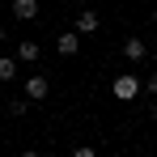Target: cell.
Returning <instances> with one entry per match:
<instances>
[{
	"instance_id": "cell-1",
	"label": "cell",
	"mask_w": 157,
	"mask_h": 157,
	"mask_svg": "<svg viewBox=\"0 0 157 157\" xmlns=\"http://www.w3.org/2000/svg\"><path fill=\"white\" fill-rule=\"evenodd\" d=\"M140 89H144V81H140V77H132V72H123V77H115V81H110V94H115L119 102H132Z\"/></svg>"
},
{
	"instance_id": "cell-2",
	"label": "cell",
	"mask_w": 157,
	"mask_h": 157,
	"mask_svg": "<svg viewBox=\"0 0 157 157\" xmlns=\"http://www.w3.org/2000/svg\"><path fill=\"white\" fill-rule=\"evenodd\" d=\"M55 51L64 55V59H72V55L81 51V34H77V30H64V34L55 38Z\"/></svg>"
},
{
	"instance_id": "cell-3",
	"label": "cell",
	"mask_w": 157,
	"mask_h": 157,
	"mask_svg": "<svg viewBox=\"0 0 157 157\" xmlns=\"http://www.w3.org/2000/svg\"><path fill=\"white\" fill-rule=\"evenodd\" d=\"M47 94H51V77H38V72H34V77L26 81V98L30 102H43Z\"/></svg>"
},
{
	"instance_id": "cell-4",
	"label": "cell",
	"mask_w": 157,
	"mask_h": 157,
	"mask_svg": "<svg viewBox=\"0 0 157 157\" xmlns=\"http://www.w3.org/2000/svg\"><path fill=\"white\" fill-rule=\"evenodd\" d=\"M94 30H102V17L94 9H81L77 13V34H94Z\"/></svg>"
},
{
	"instance_id": "cell-5",
	"label": "cell",
	"mask_w": 157,
	"mask_h": 157,
	"mask_svg": "<svg viewBox=\"0 0 157 157\" xmlns=\"http://www.w3.org/2000/svg\"><path fill=\"white\" fill-rule=\"evenodd\" d=\"M123 59H132V64L149 59V47H144V38H128V43H123Z\"/></svg>"
},
{
	"instance_id": "cell-6",
	"label": "cell",
	"mask_w": 157,
	"mask_h": 157,
	"mask_svg": "<svg viewBox=\"0 0 157 157\" xmlns=\"http://www.w3.org/2000/svg\"><path fill=\"white\" fill-rule=\"evenodd\" d=\"M13 17L17 21H34L38 17V0H13Z\"/></svg>"
},
{
	"instance_id": "cell-7",
	"label": "cell",
	"mask_w": 157,
	"mask_h": 157,
	"mask_svg": "<svg viewBox=\"0 0 157 157\" xmlns=\"http://www.w3.org/2000/svg\"><path fill=\"white\" fill-rule=\"evenodd\" d=\"M38 51H43V47H38L34 38H21V43H17V59H21V64H38Z\"/></svg>"
},
{
	"instance_id": "cell-8",
	"label": "cell",
	"mask_w": 157,
	"mask_h": 157,
	"mask_svg": "<svg viewBox=\"0 0 157 157\" xmlns=\"http://www.w3.org/2000/svg\"><path fill=\"white\" fill-rule=\"evenodd\" d=\"M17 55H0V81H17Z\"/></svg>"
},
{
	"instance_id": "cell-9",
	"label": "cell",
	"mask_w": 157,
	"mask_h": 157,
	"mask_svg": "<svg viewBox=\"0 0 157 157\" xmlns=\"http://www.w3.org/2000/svg\"><path fill=\"white\" fill-rule=\"evenodd\" d=\"M4 110H9V115L17 119V115H26V110H30V98H13V102L4 106Z\"/></svg>"
},
{
	"instance_id": "cell-10",
	"label": "cell",
	"mask_w": 157,
	"mask_h": 157,
	"mask_svg": "<svg viewBox=\"0 0 157 157\" xmlns=\"http://www.w3.org/2000/svg\"><path fill=\"white\" fill-rule=\"evenodd\" d=\"M68 157H98V149H89V144H77V149H68Z\"/></svg>"
},
{
	"instance_id": "cell-11",
	"label": "cell",
	"mask_w": 157,
	"mask_h": 157,
	"mask_svg": "<svg viewBox=\"0 0 157 157\" xmlns=\"http://www.w3.org/2000/svg\"><path fill=\"white\" fill-rule=\"evenodd\" d=\"M144 89H149V94H157V72H153L149 81H144Z\"/></svg>"
},
{
	"instance_id": "cell-12",
	"label": "cell",
	"mask_w": 157,
	"mask_h": 157,
	"mask_svg": "<svg viewBox=\"0 0 157 157\" xmlns=\"http://www.w3.org/2000/svg\"><path fill=\"white\" fill-rule=\"evenodd\" d=\"M4 43H9V30H4V26H0V47H4Z\"/></svg>"
},
{
	"instance_id": "cell-13",
	"label": "cell",
	"mask_w": 157,
	"mask_h": 157,
	"mask_svg": "<svg viewBox=\"0 0 157 157\" xmlns=\"http://www.w3.org/2000/svg\"><path fill=\"white\" fill-rule=\"evenodd\" d=\"M21 157H43V153H38V149H26V153H21Z\"/></svg>"
},
{
	"instance_id": "cell-14",
	"label": "cell",
	"mask_w": 157,
	"mask_h": 157,
	"mask_svg": "<svg viewBox=\"0 0 157 157\" xmlns=\"http://www.w3.org/2000/svg\"><path fill=\"white\" fill-rule=\"evenodd\" d=\"M149 17H153V26H157V9H153V13H149Z\"/></svg>"
}]
</instances>
